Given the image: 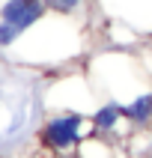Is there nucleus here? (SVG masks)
I'll list each match as a JSON object with an SVG mask.
<instances>
[{
    "label": "nucleus",
    "mask_w": 152,
    "mask_h": 158,
    "mask_svg": "<svg viewBox=\"0 0 152 158\" xmlns=\"http://www.w3.org/2000/svg\"><path fill=\"white\" fill-rule=\"evenodd\" d=\"M18 39H21V30H18V27H12L9 21H0V51L15 48Z\"/></svg>",
    "instance_id": "nucleus-6"
},
{
    "label": "nucleus",
    "mask_w": 152,
    "mask_h": 158,
    "mask_svg": "<svg viewBox=\"0 0 152 158\" xmlns=\"http://www.w3.org/2000/svg\"><path fill=\"white\" fill-rule=\"evenodd\" d=\"M119 125H125V116H122V105L119 102H105L98 105L92 114H89V128L101 137H110V134L119 131Z\"/></svg>",
    "instance_id": "nucleus-3"
},
{
    "label": "nucleus",
    "mask_w": 152,
    "mask_h": 158,
    "mask_svg": "<svg viewBox=\"0 0 152 158\" xmlns=\"http://www.w3.org/2000/svg\"><path fill=\"white\" fill-rule=\"evenodd\" d=\"M89 128V116L84 110H63V114H51L39 128V140L45 149L51 152H69L75 149Z\"/></svg>",
    "instance_id": "nucleus-1"
},
{
    "label": "nucleus",
    "mask_w": 152,
    "mask_h": 158,
    "mask_svg": "<svg viewBox=\"0 0 152 158\" xmlns=\"http://www.w3.org/2000/svg\"><path fill=\"white\" fill-rule=\"evenodd\" d=\"M87 3L89 0H45V6H48L51 15H66V18H75Z\"/></svg>",
    "instance_id": "nucleus-5"
},
{
    "label": "nucleus",
    "mask_w": 152,
    "mask_h": 158,
    "mask_svg": "<svg viewBox=\"0 0 152 158\" xmlns=\"http://www.w3.org/2000/svg\"><path fill=\"white\" fill-rule=\"evenodd\" d=\"M48 15L45 0H0V21H9L12 27L21 30V36L36 27Z\"/></svg>",
    "instance_id": "nucleus-2"
},
{
    "label": "nucleus",
    "mask_w": 152,
    "mask_h": 158,
    "mask_svg": "<svg viewBox=\"0 0 152 158\" xmlns=\"http://www.w3.org/2000/svg\"><path fill=\"white\" fill-rule=\"evenodd\" d=\"M122 116L128 125H149L152 123V89H143L134 98L122 102Z\"/></svg>",
    "instance_id": "nucleus-4"
}]
</instances>
